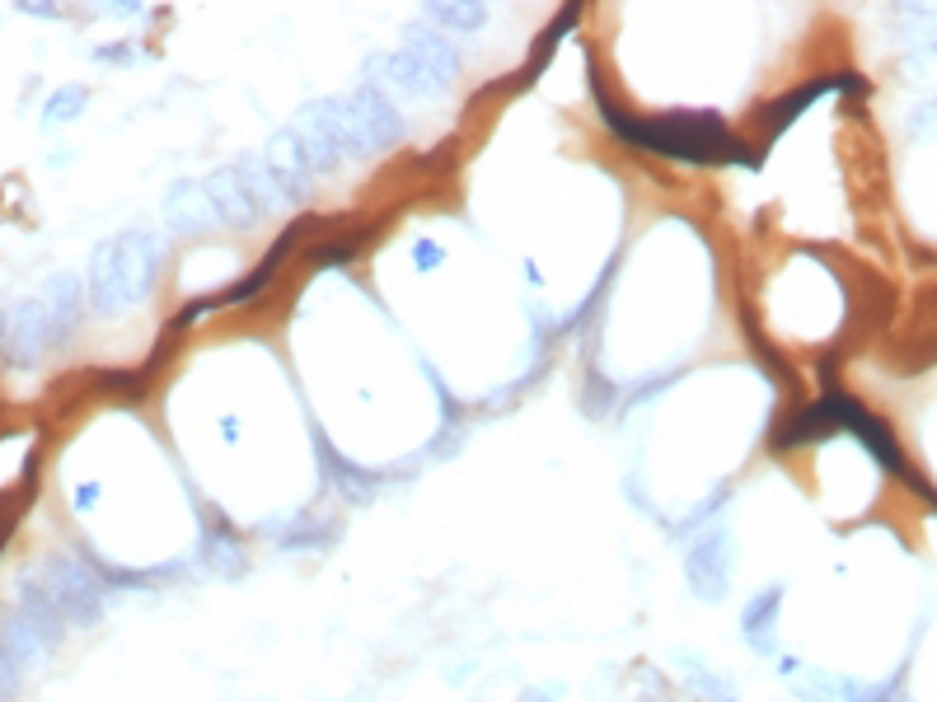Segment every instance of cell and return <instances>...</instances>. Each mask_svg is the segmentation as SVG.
<instances>
[{
	"mask_svg": "<svg viewBox=\"0 0 937 702\" xmlns=\"http://www.w3.org/2000/svg\"><path fill=\"white\" fill-rule=\"evenodd\" d=\"M418 262H422V268H431V262H441V249H437V244H418Z\"/></svg>",
	"mask_w": 937,
	"mask_h": 702,
	"instance_id": "obj_8",
	"label": "cell"
},
{
	"mask_svg": "<svg viewBox=\"0 0 937 702\" xmlns=\"http://www.w3.org/2000/svg\"><path fill=\"white\" fill-rule=\"evenodd\" d=\"M427 14H431V20H441V24H460V29H478L483 20H488V10H483V5H468V10H460V5H431Z\"/></svg>",
	"mask_w": 937,
	"mask_h": 702,
	"instance_id": "obj_7",
	"label": "cell"
},
{
	"mask_svg": "<svg viewBox=\"0 0 937 702\" xmlns=\"http://www.w3.org/2000/svg\"><path fill=\"white\" fill-rule=\"evenodd\" d=\"M722 548H726V539L722 534H708L703 543H693V553H689V581H693V590H699V595H708V600H718V595L726 590Z\"/></svg>",
	"mask_w": 937,
	"mask_h": 702,
	"instance_id": "obj_6",
	"label": "cell"
},
{
	"mask_svg": "<svg viewBox=\"0 0 937 702\" xmlns=\"http://www.w3.org/2000/svg\"><path fill=\"white\" fill-rule=\"evenodd\" d=\"M165 216H169V225L179 235H202V230H216V225H225L221 211L212 206V197H206V188H193V183H183V188L169 192Z\"/></svg>",
	"mask_w": 937,
	"mask_h": 702,
	"instance_id": "obj_5",
	"label": "cell"
},
{
	"mask_svg": "<svg viewBox=\"0 0 937 702\" xmlns=\"http://www.w3.org/2000/svg\"><path fill=\"white\" fill-rule=\"evenodd\" d=\"M605 117H610V127L619 136H629L647 150H662L670 160H736L741 155L736 140L722 132V122L708 117V113H699V117L670 113V117H656V122H637V117L605 103Z\"/></svg>",
	"mask_w": 937,
	"mask_h": 702,
	"instance_id": "obj_1",
	"label": "cell"
},
{
	"mask_svg": "<svg viewBox=\"0 0 937 702\" xmlns=\"http://www.w3.org/2000/svg\"><path fill=\"white\" fill-rule=\"evenodd\" d=\"M117 253L123 262L117 268H99V301L103 309H123L127 301L146 291L150 281V268H155V239H117Z\"/></svg>",
	"mask_w": 937,
	"mask_h": 702,
	"instance_id": "obj_2",
	"label": "cell"
},
{
	"mask_svg": "<svg viewBox=\"0 0 937 702\" xmlns=\"http://www.w3.org/2000/svg\"><path fill=\"white\" fill-rule=\"evenodd\" d=\"M202 188H206V197H212V206L221 211V220H225V225L253 220L258 211H263V206H258V197H253V183H249V169H245V165L216 169Z\"/></svg>",
	"mask_w": 937,
	"mask_h": 702,
	"instance_id": "obj_4",
	"label": "cell"
},
{
	"mask_svg": "<svg viewBox=\"0 0 937 702\" xmlns=\"http://www.w3.org/2000/svg\"><path fill=\"white\" fill-rule=\"evenodd\" d=\"M342 103H347V122H352L357 155L390 146V140H398V132H404V127H398V113L375 90H357L352 99H342Z\"/></svg>",
	"mask_w": 937,
	"mask_h": 702,
	"instance_id": "obj_3",
	"label": "cell"
}]
</instances>
